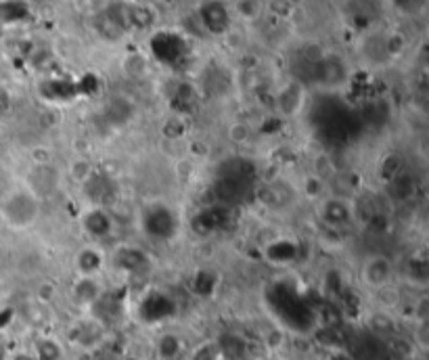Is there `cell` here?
Here are the masks:
<instances>
[{
    "label": "cell",
    "mask_w": 429,
    "mask_h": 360,
    "mask_svg": "<svg viewBox=\"0 0 429 360\" xmlns=\"http://www.w3.org/2000/svg\"><path fill=\"white\" fill-rule=\"evenodd\" d=\"M2 212H4V218L8 220V224H13V227H28V224H32L38 218L40 203H38V199H36L34 193L21 188V191H15L13 195L6 197Z\"/></svg>",
    "instance_id": "obj_1"
},
{
    "label": "cell",
    "mask_w": 429,
    "mask_h": 360,
    "mask_svg": "<svg viewBox=\"0 0 429 360\" xmlns=\"http://www.w3.org/2000/svg\"><path fill=\"white\" fill-rule=\"evenodd\" d=\"M361 281L373 292L387 283H394V262L383 253L368 256L361 266Z\"/></svg>",
    "instance_id": "obj_2"
},
{
    "label": "cell",
    "mask_w": 429,
    "mask_h": 360,
    "mask_svg": "<svg viewBox=\"0 0 429 360\" xmlns=\"http://www.w3.org/2000/svg\"><path fill=\"white\" fill-rule=\"evenodd\" d=\"M318 218L329 229H342L354 220V205L346 197H322L318 205Z\"/></svg>",
    "instance_id": "obj_3"
},
{
    "label": "cell",
    "mask_w": 429,
    "mask_h": 360,
    "mask_svg": "<svg viewBox=\"0 0 429 360\" xmlns=\"http://www.w3.org/2000/svg\"><path fill=\"white\" fill-rule=\"evenodd\" d=\"M201 21L203 25L214 32V34H224L229 32V11H226V4L224 2H216V0H210L203 8H201Z\"/></svg>",
    "instance_id": "obj_4"
},
{
    "label": "cell",
    "mask_w": 429,
    "mask_h": 360,
    "mask_svg": "<svg viewBox=\"0 0 429 360\" xmlns=\"http://www.w3.org/2000/svg\"><path fill=\"white\" fill-rule=\"evenodd\" d=\"M105 256L99 247H84L75 253V268L82 277H95L103 270Z\"/></svg>",
    "instance_id": "obj_5"
},
{
    "label": "cell",
    "mask_w": 429,
    "mask_h": 360,
    "mask_svg": "<svg viewBox=\"0 0 429 360\" xmlns=\"http://www.w3.org/2000/svg\"><path fill=\"white\" fill-rule=\"evenodd\" d=\"M302 103H304V92H302V88L298 84L285 86L277 97V105L281 107V112L285 116H296L300 112Z\"/></svg>",
    "instance_id": "obj_6"
},
{
    "label": "cell",
    "mask_w": 429,
    "mask_h": 360,
    "mask_svg": "<svg viewBox=\"0 0 429 360\" xmlns=\"http://www.w3.org/2000/svg\"><path fill=\"white\" fill-rule=\"evenodd\" d=\"M84 224H86L88 233L95 235V237H105L111 231V218L103 210H90L86 214Z\"/></svg>",
    "instance_id": "obj_7"
},
{
    "label": "cell",
    "mask_w": 429,
    "mask_h": 360,
    "mask_svg": "<svg viewBox=\"0 0 429 360\" xmlns=\"http://www.w3.org/2000/svg\"><path fill=\"white\" fill-rule=\"evenodd\" d=\"M375 296H377L379 306L387 312V310H392L394 306H398V301H400V289L396 287V283H387V285L375 289Z\"/></svg>",
    "instance_id": "obj_8"
},
{
    "label": "cell",
    "mask_w": 429,
    "mask_h": 360,
    "mask_svg": "<svg viewBox=\"0 0 429 360\" xmlns=\"http://www.w3.org/2000/svg\"><path fill=\"white\" fill-rule=\"evenodd\" d=\"M179 352H181V337L170 335V333L159 337V342H157V354H159V359L172 360L179 356Z\"/></svg>",
    "instance_id": "obj_9"
},
{
    "label": "cell",
    "mask_w": 429,
    "mask_h": 360,
    "mask_svg": "<svg viewBox=\"0 0 429 360\" xmlns=\"http://www.w3.org/2000/svg\"><path fill=\"white\" fill-rule=\"evenodd\" d=\"M97 298H99V289L95 285V279L82 277L75 285V300L82 301V304H92Z\"/></svg>",
    "instance_id": "obj_10"
},
{
    "label": "cell",
    "mask_w": 429,
    "mask_h": 360,
    "mask_svg": "<svg viewBox=\"0 0 429 360\" xmlns=\"http://www.w3.org/2000/svg\"><path fill=\"white\" fill-rule=\"evenodd\" d=\"M251 134H253V130L246 121H233L226 130V136L233 145H246V143H249Z\"/></svg>",
    "instance_id": "obj_11"
},
{
    "label": "cell",
    "mask_w": 429,
    "mask_h": 360,
    "mask_svg": "<svg viewBox=\"0 0 429 360\" xmlns=\"http://www.w3.org/2000/svg\"><path fill=\"white\" fill-rule=\"evenodd\" d=\"M368 327L375 333H392L394 331V318L389 316V312L379 310V312H373V316L368 320Z\"/></svg>",
    "instance_id": "obj_12"
},
{
    "label": "cell",
    "mask_w": 429,
    "mask_h": 360,
    "mask_svg": "<svg viewBox=\"0 0 429 360\" xmlns=\"http://www.w3.org/2000/svg\"><path fill=\"white\" fill-rule=\"evenodd\" d=\"M237 13H239V17L241 19H246V21H253V19H258L260 17V13H262V2L260 0H237Z\"/></svg>",
    "instance_id": "obj_13"
},
{
    "label": "cell",
    "mask_w": 429,
    "mask_h": 360,
    "mask_svg": "<svg viewBox=\"0 0 429 360\" xmlns=\"http://www.w3.org/2000/svg\"><path fill=\"white\" fill-rule=\"evenodd\" d=\"M69 174H71V179L75 180V182L86 184L88 180L92 179L95 170H92L90 162H86V160H75V162L71 164V168H69Z\"/></svg>",
    "instance_id": "obj_14"
},
{
    "label": "cell",
    "mask_w": 429,
    "mask_h": 360,
    "mask_svg": "<svg viewBox=\"0 0 429 360\" xmlns=\"http://www.w3.org/2000/svg\"><path fill=\"white\" fill-rule=\"evenodd\" d=\"M220 356H222L220 346L216 342H205V344L195 348L191 360H220Z\"/></svg>",
    "instance_id": "obj_15"
},
{
    "label": "cell",
    "mask_w": 429,
    "mask_h": 360,
    "mask_svg": "<svg viewBox=\"0 0 429 360\" xmlns=\"http://www.w3.org/2000/svg\"><path fill=\"white\" fill-rule=\"evenodd\" d=\"M75 8L82 13V15H95L99 17L101 13L107 11V0H73Z\"/></svg>",
    "instance_id": "obj_16"
},
{
    "label": "cell",
    "mask_w": 429,
    "mask_h": 360,
    "mask_svg": "<svg viewBox=\"0 0 429 360\" xmlns=\"http://www.w3.org/2000/svg\"><path fill=\"white\" fill-rule=\"evenodd\" d=\"M413 344H415L417 348H421L423 352L428 350V346H429V320L417 323V329H415V335H413Z\"/></svg>",
    "instance_id": "obj_17"
},
{
    "label": "cell",
    "mask_w": 429,
    "mask_h": 360,
    "mask_svg": "<svg viewBox=\"0 0 429 360\" xmlns=\"http://www.w3.org/2000/svg\"><path fill=\"white\" fill-rule=\"evenodd\" d=\"M40 346H42V348H38L40 360H57L61 356V350H59V346L55 342L44 340V342H40Z\"/></svg>",
    "instance_id": "obj_18"
},
{
    "label": "cell",
    "mask_w": 429,
    "mask_h": 360,
    "mask_svg": "<svg viewBox=\"0 0 429 360\" xmlns=\"http://www.w3.org/2000/svg\"><path fill=\"white\" fill-rule=\"evenodd\" d=\"M413 314H415V320H417V323L429 320V298L428 296H421V298H417V300H415V304H413Z\"/></svg>",
    "instance_id": "obj_19"
},
{
    "label": "cell",
    "mask_w": 429,
    "mask_h": 360,
    "mask_svg": "<svg viewBox=\"0 0 429 360\" xmlns=\"http://www.w3.org/2000/svg\"><path fill=\"white\" fill-rule=\"evenodd\" d=\"M306 193L308 197H322V193H325V180L310 174L306 179Z\"/></svg>",
    "instance_id": "obj_20"
},
{
    "label": "cell",
    "mask_w": 429,
    "mask_h": 360,
    "mask_svg": "<svg viewBox=\"0 0 429 360\" xmlns=\"http://www.w3.org/2000/svg\"><path fill=\"white\" fill-rule=\"evenodd\" d=\"M55 296H57V287H55L53 283H49V281H42V283L38 285V292H36V298H38V301L47 304V301L53 300Z\"/></svg>",
    "instance_id": "obj_21"
},
{
    "label": "cell",
    "mask_w": 429,
    "mask_h": 360,
    "mask_svg": "<svg viewBox=\"0 0 429 360\" xmlns=\"http://www.w3.org/2000/svg\"><path fill=\"white\" fill-rule=\"evenodd\" d=\"M15 360H36V359H32V356H28V354H19V356H15Z\"/></svg>",
    "instance_id": "obj_22"
},
{
    "label": "cell",
    "mask_w": 429,
    "mask_h": 360,
    "mask_svg": "<svg viewBox=\"0 0 429 360\" xmlns=\"http://www.w3.org/2000/svg\"><path fill=\"white\" fill-rule=\"evenodd\" d=\"M122 360H140L138 356H132V354H128V356H123Z\"/></svg>",
    "instance_id": "obj_23"
},
{
    "label": "cell",
    "mask_w": 429,
    "mask_h": 360,
    "mask_svg": "<svg viewBox=\"0 0 429 360\" xmlns=\"http://www.w3.org/2000/svg\"><path fill=\"white\" fill-rule=\"evenodd\" d=\"M128 2H134V4H136V2H138V0H128Z\"/></svg>",
    "instance_id": "obj_24"
},
{
    "label": "cell",
    "mask_w": 429,
    "mask_h": 360,
    "mask_svg": "<svg viewBox=\"0 0 429 360\" xmlns=\"http://www.w3.org/2000/svg\"><path fill=\"white\" fill-rule=\"evenodd\" d=\"M216 2H226V0H216Z\"/></svg>",
    "instance_id": "obj_25"
}]
</instances>
